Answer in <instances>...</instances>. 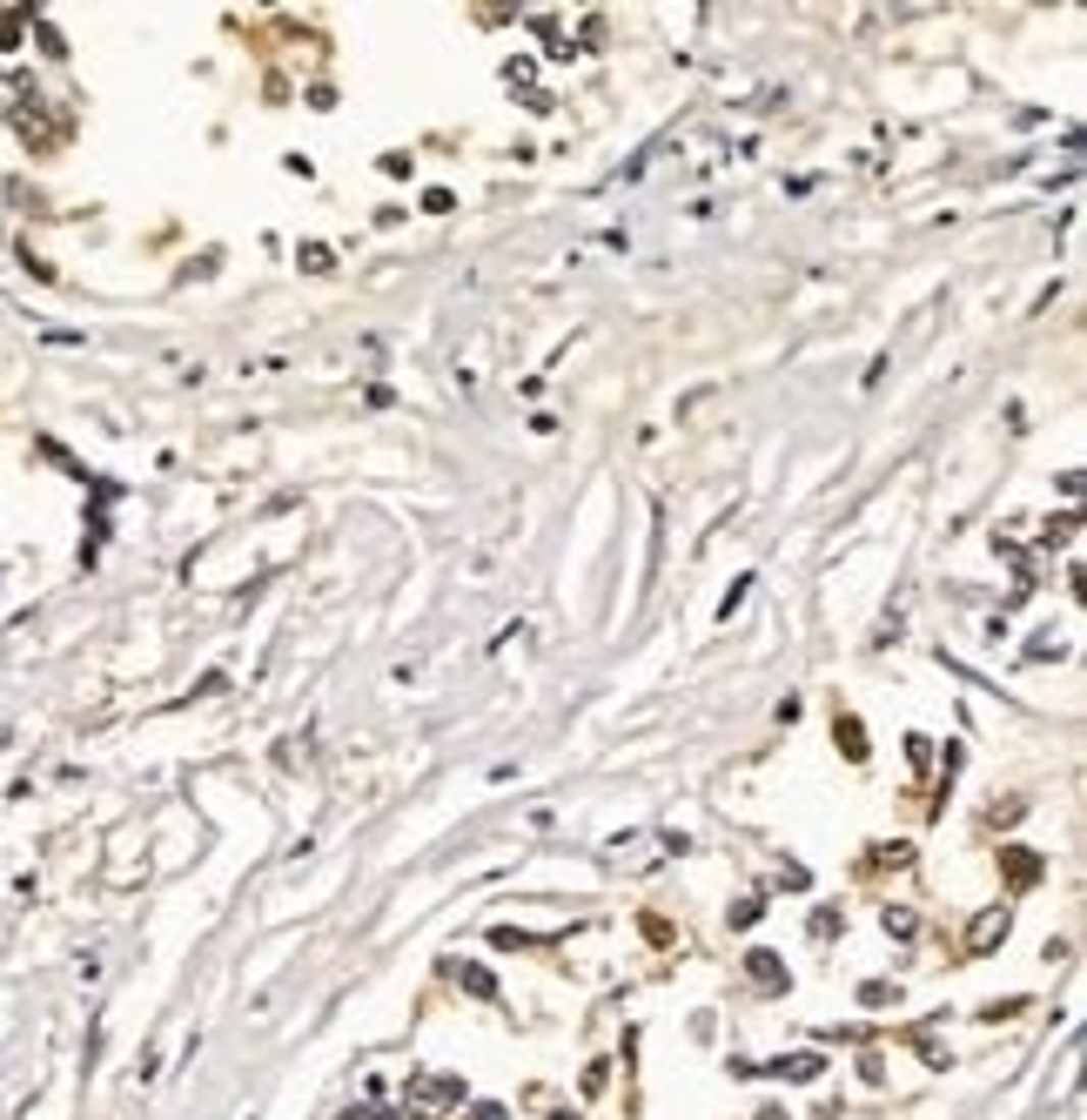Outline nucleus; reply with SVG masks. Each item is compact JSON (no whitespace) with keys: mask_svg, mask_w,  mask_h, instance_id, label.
<instances>
[{"mask_svg":"<svg viewBox=\"0 0 1087 1120\" xmlns=\"http://www.w3.org/2000/svg\"><path fill=\"white\" fill-rule=\"evenodd\" d=\"M470 1120H504V1107H477V1114H470Z\"/></svg>","mask_w":1087,"mask_h":1120,"instance_id":"obj_6","label":"nucleus"},{"mask_svg":"<svg viewBox=\"0 0 1087 1120\" xmlns=\"http://www.w3.org/2000/svg\"><path fill=\"white\" fill-rule=\"evenodd\" d=\"M1000 932H1007V912H987V919H980V926H974V946H993V940H1000Z\"/></svg>","mask_w":1087,"mask_h":1120,"instance_id":"obj_2","label":"nucleus"},{"mask_svg":"<svg viewBox=\"0 0 1087 1120\" xmlns=\"http://www.w3.org/2000/svg\"><path fill=\"white\" fill-rule=\"evenodd\" d=\"M464 986L477 993V1000H490V993H497V986H490V973H483V966H464Z\"/></svg>","mask_w":1087,"mask_h":1120,"instance_id":"obj_4","label":"nucleus"},{"mask_svg":"<svg viewBox=\"0 0 1087 1120\" xmlns=\"http://www.w3.org/2000/svg\"><path fill=\"white\" fill-rule=\"evenodd\" d=\"M343 1120H383V1114H343Z\"/></svg>","mask_w":1087,"mask_h":1120,"instance_id":"obj_7","label":"nucleus"},{"mask_svg":"<svg viewBox=\"0 0 1087 1120\" xmlns=\"http://www.w3.org/2000/svg\"><path fill=\"white\" fill-rule=\"evenodd\" d=\"M752 979H772V986H785V966L772 960V953H752Z\"/></svg>","mask_w":1087,"mask_h":1120,"instance_id":"obj_3","label":"nucleus"},{"mask_svg":"<svg viewBox=\"0 0 1087 1120\" xmlns=\"http://www.w3.org/2000/svg\"><path fill=\"white\" fill-rule=\"evenodd\" d=\"M886 932H893V940H913V912H886Z\"/></svg>","mask_w":1087,"mask_h":1120,"instance_id":"obj_5","label":"nucleus"},{"mask_svg":"<svg viewBox=\"0 0 1087 1120\" xmlns=\"http://www.w3.org/2000/svg\"><path fill=\"white\" fill-rule=\"evenodd\" d=\"M416 1101L423 1107H457L464 1101V1080H416Z\"/></svg>","mask_w":1087,"mask_h":1120,"instance_id":"obj_1","label":"nucleus"}]
</instances>
